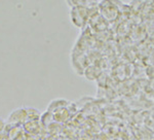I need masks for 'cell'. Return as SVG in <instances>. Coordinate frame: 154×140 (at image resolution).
<instances>
[{"label":"cell","mask_w":154,"mask_h":140,"mask_svg":"<svg viewBox=\"0 0 154 140\" xmlns=\"http://www.w3.org/2000/svg\"><path fill=\"white\" fill-rule=\"evenodd\" d=\"M28 117L27 108H17L11 112V114L7 117V122L12 126H16L17 124H21L25 121V119Z\"/></svg>","instance_id":"cell-1"},{"label":"cell","mask_w":154,"mask_h":140,"mask_svg":"<svg viewBox=\"0 0 154 140\" xmlns=\"http://www.w3.org/2000/svg\"><path fill=\"white\" fill-rule=\"evenodd\" d=\"M66 104H67V101L65 99H56V100H53V101L51 102L49 106H54V107L53 109L54 111H58V110H60V109L62 108V107L65 106ZM49 110H51V109H49Z\"/></svg>","instance_id":"cell-2"},{"label":"cell","mask_w":154,"mask_h":140,"mask_svg":"<svg viewBox=\"0 0 154 140\" xmlns=\"http://www.w3.org/2000/svg\"><path fill=\"white\" fill-rule=\"evenodd\" d=\"M27 113H28V117L30 119H37L39 117V112L37 109L34 108H27Z\"/></svg>","instance_id":"cell-3"},{"label":"cell","mask_w":154,"mask_h":140,"mask_svg":"<svg viewBox=\"0 0 154 140\" xmlns=\"http://www.w3.org/2000/svg\"><path fill=\"white\" fill-rule=\"evenodd\" d=\"M5 127H6V122L4 121L3 119H2L1 116H0V134L2 133V132L5 130Z\"/></svg>","instance_id":"cell-4"}]
</instances>
